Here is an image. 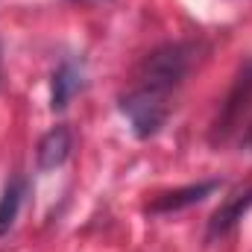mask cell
<instances>
[{"instance_id": "obj_1", "label": "cell", "mask_w": 252, "mask_h": 252, "mask_svg": "<svg viewBox=\"0 0 252 252\" xmlns=\"http://www.w3.org/2000/svg\"><path fill=\"white\" fill-rule=\"evenodd\" d=\"M196 62L193 41H167L144 56L129 91L121 94V115L135 138H153L167 124L176 94Z\"/></svg>"}, {"instance_id": "obj_6", "label": "cell", "mask_w": 252, "mask_h": 252, "mask_svg": "<svg viewBox=\"0 0 252 252\" xmlns=\"http://www.w3.org/2000/svg\"><path fill=\"white\" fill-rule=\"evenodd\" d=\"M85 85L82 79V67L70 59H64L56 70H53V79H50V109L53 112H62L64 106L73 100V94H79Z\"/></svg>"}, {"instance_id": "obj_8", "label": "cell", "mask_w": 252, "mask_h": 252, "mask_svg": "<svg viewBox=\"0 0 252 252\" xmlns=\"http://www.w3.org/2000/svg\"><path fill=\"white\" fill-rule=\"evenodd\" d=\"M0 76H3V70H0Z\"/></svg>"}, {"instance_id": "obj_5", "label": "cell", "mask_w": 252, "mask_h": 252, "mask_svg": "<svg viewBox=\"0 0 252 252\" xmlns=\"http://www.w3.org/2000/svg\"><path fill=\"white\" fill-rule=\"evenodd\" d=\"M70 150H73V135L64 124H56L53 129H47L35 147V167L41 173L47 170H56L62 167L64 161L70 158Z\"/></svg>"}, {"instance_id": "obj_7", "label": "cell", "mask_w": 252, "mask_h": 252, "mask_svg": "<svg viewBox=\"0 0 252 252\" xmlns=\"http://www.w3.org/2000/svg\"><path fill=\"white\" fill-rule=\"evenodd\" d=\"M24 196H27V179L24 176H12L3 185V190H0V238L9 235V229L15 226L21 205H24Z\"/></svg>"}, {"instance_id": "obj_3", "label": "cell", "mask_w": 252, "mask_h": 252, "mask_svg": "<svg viewBox=\"0 0 252 252\" xmlns=\"http://www.w3.org/2000/svg\"><path fill=\"white\" fill-rule=\"evenodd\" d=\"M252 211V188H241L235 190L232 196H226V202L208 217V226H205V241L214 244L220 238H226L229 232L238 229V223Z\"/></svg>"}, {"instance_id": "obj_4", "label": "cell", "mask_w": 252, "mask_h": 252, "mask_svg": "<svg viewBox=\"0 0 252 252\" xmlns=\"http://www.w3.org/2000/svg\"><path fill=\"white\" fill-rule=\"evenodd\" d=\"M217 188H220V179H202V182H190V185H182V188L164 190L147 205V211L150 214H176V211H185L190 205L202 202Z\"/></svg>"}, {"instance_id": "obj_2", "label": "cell", "mask_w": 252, "mask_h": 252, "mask_svg": "<svg viewBox=\"0 0 252 252\" xmlns=\"http://www.w3.org/2000/svg\"><path fill=\"white\" fill-rule=\"evenodd\" d=\"M252 132V59L241 64V70L235 73V82L226 94V100L220 103V112L211 124V144H238V147H250Z\"/></svg>"}]
</instances>
